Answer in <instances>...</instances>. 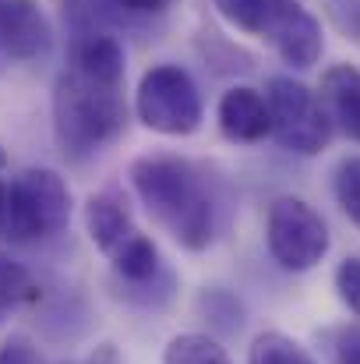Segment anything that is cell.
Wrapping results in <instances>:
<instances>
[{
  "label": "cell",
  "mask_w": 360,
  "mask_h": 364,
  "mask_svg": "<svg viewBox=\"0 0 360 364\" xmlns=\"http://www.w3.org/2000/svg\"><path fill=\"white\" fill-rule=\"evenodd\" d=\"M127 177L148 216L184 251H205L216 241V198L191 159L145 152L127 166Z\"/></svg>",
  "instance_id": "obj_2"
},
{
  "label": "cell",
  "mask_w": 360,
  "mask_h": 364,
  "mask_svg": "<svg viewBox=\"0 0 360 364\" xmlns=\"http://www.w3.org/2000/svg\"><path fill=\"white\" fill-rule=\"evenodd\" d=\"M71 223V188L50 166L21 170L7 188V213H4V237L14 244L53 241Z\"/></svg>",
  "instance_id": "obj_4"
},
{
  "label": "cell",
  "mask_w": 360,
  "mask_h": 364,
  "mask_svg": "<svg viewBox=\"0 0 360 364\" xmlns=\"http://www.w3.org/2000/svg\"><path fill=\"white\" fill-rule=\"evenodd\" d=\"M265 107H268V134L293 156H318L329 138L332 121L322 107V100L297 82L293 75H272L265 85Z\"/></svg>",
  "instance_id": "obj_6"
},
{
  "label": "cell",
  "mask_w": 360,
  "mask_h": 364,
  "mask_svg": "<svg viewBox=\"0 0 360 364\" xmlns=\"http://www.w3.org/2000/svg\"><path fill=\"white\" fill-rule=\"evenodd\" d=\"M85 230L92 244L110 258L120 287H145L166 276L156 241L138 230L127 202L117 191H99L85 202Z\"/></svg>",
  "instance_id": "obj_3"
},
{
  "label": "cell",
  "mask_w": 360,
  "mask_h": 364,
  "mask_svg": "<svg viewBox=\"0 0 360 364\" xmlns=\"http://www.w3.org/2000/svg\"><path fill=\"white\" fill-rule=\"evenodd\" d=\"M329 361L332 364H360V322L339 326L329 333Z\"/></svg>",
  "instance_id": "obj_19"
},
{
  "label": "cell",
  "mask_w": 360,
  "mask_h": 364,
  "mask_svg": "<svg viewBox=\"0 0 360 364\" xmlns=\"http://www.w3.org/2000/svg\"><path fill=\"white\" fill-rule=\"evenodd\" d=\"M163 364H234L212 333H180L166 343Z\"/></svg>",
  "instance_id": "obj_14"
},
{
  "label": "cell",
  "mask_w": 360,
  "mask_h": 364,
  "mask_svg": "<svg viewBox=\"0 0 360 364\" xmlns=\"http://www.w3.org/2000/svg\"><path fill=\"white\" fill-rule=\"evenodd\" d=\"M0 364H50V361L43 358V350L28 336L14 333V336H7L0 343Z\"/></svg>",
  "instance_id": "obj_20"
},
{
  "label": "cell",
  "mask_w": 360,
  "mask_h": 364,
  "mask_svg": "<svg viewBox=\"0 0 360 364\" xmlns=\"http://www.w3.org/2000/svg\"><path fill=\"white\" fill-rule=\"evenodd\" d=\"M247 364H318V361L293 336H286L279 329H268V333L254 336V343L247 350Z\"/></svg>",
  "instance_id": "obj_16"
},
{
  "label": "cell",
  "mask_w": 360,
  "mask_h": 364,
  "mask_svg": "<svg viewBox=\"0 0 360 364\" xmlns=\"http://www.w3.org/2000/svg\"><path fill=\"white\" fill-rule=\"evenodd\" d=\"M53 50V21L39 0H0V53L43 60Z\"/></svg>",
  "instance_id": "obj_8"
},
{
  "label": "cell",
  "mask_w": 360,
  "mask_h": 364,
  "mask_svg": "<svg viewBox=\"0 0 360 364\" xmlns=\"http://www.w3.org/2000/svg\"><path fill=\"white\" fill-rule=\"evenodd\" d=\"M134 114L156 134L187 138L205 121L202 89L180 64H156L141 75L134 89Z\"/></svg>",
  "instance_id": "obj_5"
},
{
  "label": "cell",
  "mask_w": 360,
  "mask_h": 364,
  "mask_svg": "<svg viewBox=\"0 0 360 364\" xmlns=\"http://www.w3.org/2000/svg\"><path fill=\"white\" fill-rule=\"evenodd\" d=\"M198 315L216 336H234L244 329V301L227 287H205L198 294Z\"/></svg>",
  "instance_id": "obj_12"
},
{
  "label": "cell",
  "mask_w": 360,
  "mask_h": 364,
  "mask_svg": "<svg viewBox=\"0 0 360 364\" xmlns=\"http://www.w3.org/2000/svg\"><path fill=\"white\" fill-rule=\"evenodd\" d=\"M127 14H163L173 0H117Z\"/></svg>",
  "instance_id": "obj_22"
},
{
  "label": "cell",
  "mask_w": 360,
  "mask_h": 364,
  "mask_svg": "<svg viewBox=\"0 0 360 364\" xmlns=\"http://www.w3.org/2000/svg\"><path fill=\"white\" fill-rule=\"evenodd\" d=\"M4 213H7V184L0 181V227H4Z\"/></svg>",
  "instance_id": "obj_24"
},
{
  "label": "cell",
  "mask_w": 360,
  "mask_h": 364,
  "mask_svg": "<svg viewBox=\"0 0 360 364\" xmlns=\"http://www.w3.org/2000/svg\"><path fill=\"white\" fill-rule=\"evenodd\" d=\"M219 131L237 145H254L268 134V107L265 96L251 85H234L219 96Z\"/></svg>",
  "instance_id": "obj_10"
},
{
  "label": "cell",
  "mask_w": 360,
  "mask_h": 364,
  "mask_svg": "<svg viewBox=\"0 0 360 364\" xmlns=\"http://www.w3.org/2000/svg\"><path fill=\"white\" fill-rule=\"evenodd\" d=\"M124 78L127 57L117 36L99 28L75 36L67 64L53 82V138L67 159L85 163L124 134Z\"/></svg>",
  "instance_id": "obj_1"
},
{
  "label": "cell",
  "mask_w": 360,
  "mask_h": 364,
  "mask_svg": "<svg viewBox=\"0 0 360 364\" xmlns=\"http://www.w3.org/2000/svg\"><path fill=\"white\" fill-rule=\"evenodd\" d=\"M85 364H124V361H120V354H117V347H114V343H103V347H99V350H96Z\"/></svg>",
  "instance_id": "obj_23"
},
{
  "label": "cell",
  "mask_w": 360,
  "mask_h": 364,
  "mask_svg": "<svg viewBox=\"0 0 360 364\" xmlns=\"http://www.w3.org/2000/svg\"><path fill=\"white\" fill-rule=\"evenodd\" d=\"M276 53L290 64V68H315L322 50H325V36H322V21L300 4V0H286L283 11L276 14L268 36H265Z\"/></svg>",
  "instance_id": "obj_9"
},
{
  "label": "cell",
  "mask_w": 360,
  "mask_h": 364,
  "mask_svg": "<svg viewBox=\"0 0 360 364\" xmlns=\"http://www.w3.org/2000/svg\"><path fill=\"white\" fill-rule=\"evenodd\" d=\"M283 4H286V0H216V11H219L234 28L265 39L268 28H272V21H276V14L283 11Z\"/></svg>",
  "instance_id": "obj_13"
},
{
  "label": "cell",
  "mask_w": 360,
  "mask_h": 364,
  "mask_svg": "<svg viewBox=\"0 0 360 364\" xmlns=\"http://www.w3.org/2000/svg\"><path fill=\"white\" fill-rule=\"evenodd\" d=\"M332 195L347 220L360 230V156H343L332 170Z\"/></svg>",
  "instance_id": "obj_17"
},
{
  "label": "cell",
  "mask_w": 360,
  "mask_h": 364,
  "mask_svg": "<svg viewBox=\"0 0 360 364\" xmlns=\"http://www.w3.org/2000/svg\"><path fill=\"white\" fill-rule=\"evenodd\" d=\"M7 166V149H4V141H0V170Z\"/></svg>",
  "instance_id": "obj_25"
},
{
  "label": "cell",
  "mask_w": 360,
  "mask_h": 364,
  "mask_svg": "<svg viewBox=\"0 0 360 364\" xmlns=\"http://www.w3.org/2000/svg\"><path fill=\"white\" fill-rule=\"evenodd\" d=\"M332 18H336L354 39H360V0H332Z\"/></svg>",
  "instance_id": "obj_21"
},
{
  "label": "cell",
  "mask_w": 360,
  "mask_h": 364,
  "mask_svg": "<svg viewBox=\"0 0 360 364\" xmlns=\"http://www.w3.org/2000/svg\"><path fill=\"white\" fill-rule=\"evenodd\" d=\"M36 297H39L36 276L21 262H14L11 255L0 251V318H7L11 311H18L21 304H28Z\"/></svg>",
  "instance_id": "obj_15"
},
{
  "label": "cell",
  "mask_w": 360,
  "mask_h": 364,
  "mask_svg": "<svg viewBox=\"0 0 360 364\" xmlns=\"http://www.w3.org/2000/svg\"><path fill=\"white\" fill-rule=\"evenodd\" d=\"M322 107L329 121L360 145V68L332 64L322 75Z\"/></svg>",
  "instance_id": "obj_11"
},
{
  "label": "cell",
  "mask_w": 360,
  "mask_h": 364,
  "mask_svg": "<svg viewBox=\"0 0 360 364\" xmlns=\"http://www.w3.org/2000/svg\"><path fill=\"white\" fill-rule=\"evenodd\" d=\"M336 294L347 304V311L354 318H360V258L357 255L339 262V269H336Z\"/></svg>",
  "instance_id": "obj_18"
},
{
  "label": "cell",
  "mask_w": 360,
  "mask_h": 364,
  "mask_svg": "<svg viewBox=\"0 0 360 364\" xmlns=\"http://www.w3.org/2000/svg\"><path fill=\"white\" fill-rule=\"evenodd\" d=\"M265 244L279 269L286 272H311L329 255V227L315 205L304 198L283 195L265 213Z\"/></svg>",
  "instance_id": "obj_7"
}]
</instances>
